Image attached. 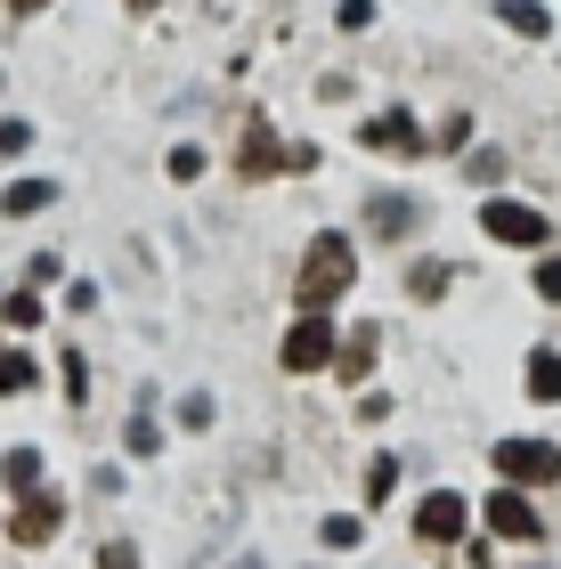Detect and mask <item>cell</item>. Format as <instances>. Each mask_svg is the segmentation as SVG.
Listing matches in <instances>:
<instances>
[{"mask_svg": "<svg viewBox=\"0 0 561 569\" xmlns=\"http://www.w3.org/2000/svg\"><path fill=\"white\" fill-rule=\"evenodd\" d=\"M350 284H359V244H350L342 228L310 237V252H301V277H293V301H301V309H325V301H342Z\"/></svg>", "mask_w": 561, "mask_h": 569, "instance_id": "cell-1", "label": "cell"}, {"mask_svg": "<svg viewBox=\"0 0 561 569\" xmlns=\"http://www.w3.org/2000/svg\"><path fill=\"white\" fill-rule=\"evenodd\" d=\"M489 463H497L513 488H545V480H561V448H553V439H497Z\"/></svg>", "mask_w": 561, "mask_h": 569, "instance_id": "cell-2", "label": "cell"}, {"mask_svg": "<svg viewBox=\"0 0 561 569\" xmlns=\"http://www.w3.org/2000/svg\"><path fill=\"white\" fill-rule=\"evenodd\" d=\"M334 350H342V342H334V326H325L318 309H301L277 358H285V375H318V367H334Z\"/></svg>", "mask_w": 561, "mask_h": 569, "instance_id": "cell-3", "label": "cell"}, {"mask_svg": "<svg viewBox=\"0 0 561 569\" xmlns=\"http://www.w3.org/2000/svg\"><path fill=\"white\" fill-rule=\"evenodd\" d=\"M480 228H489V237L497 244H545V212H538V203H513V196H489V203H480Z\"/></svg>", "mask_w": 561, "mask_h": 569, "instance_id": "cell-4", "label": "cell"}, {"mask_svg": "<svg viewBox=\"0 0 561 569\" xmlns=\"http://www.w3.org/2000/svg\"><path fill=\"white\" fill-rule=\"evenodd\" d=\"M464 521H472V505L455 497V488H431V497L415 505V537H423V546H455Z\"/></svg>", "mask_w": 561, "mask_h": 569, "instance_id": "cell-5", "label": "cell"}, {"mask_svg": "<svg viewBox=\"0 0 561 569\" xmlns=\"http://www.w3.org/2000/svg\"><path fill=\"white\" fill-rule=\"evenodd\" d=\"M58 521H66L58 488H33V497L17 505V521H9V537H17V546H49V537H58Z\"/></svg>", "mask_w": 561, "mask_h": 569, "instance_id": "cell-6", "label": "cell"}, {"mask_svg": "<svg viewBox=\"0 0 561 569\" xmlns=\"http://www.w3.org/2000/svg\"><path fill=\"white\" fill-rule=\"evenodd\" d=\"M489 529H497V537H513V546H538V537H545L521 488H497V497H489Z\"/></svg>", "mask_w": 561, "mask_h": 569, "instance_id": "cell-7", "label": "cell"}, {"mask_svg": "<svg viewBox=\"0 0 561 569\" xmlns=\"http://www.w3.org/2000/svg\"><path fill=\"white\" fill-rule=\"evenodd\" d=\"M359 139H367V147H382V154H423V131H415V114H407V107L374 114V122H367Z\"/></svg>", "mask_w": 561, "mask_h": 569, "instance_id": "cell-8", "label": "cell"}, {"mask_svg": "<svg viewBox=\"0 0 561 569\" xmlns=\"http://www.w3.org/2000/svg\"><path fill=\"white\" fill-rule=\"evenodd\" d=\"M415 220H423V203H415V196H399V188H382V196L367 203V228H374V237H391V244H399Z\"/></svg>", "mask_w": 561, "mask_h": 569, "instance_id": "cell-9", "label": "cell"}, {"mask_svg": "<svg viewBox=\"0 0 561 569\" xmlns=\"http://www.w3.org/2000/svg\"><path fill=\"white\" fill-rule=\"evenodd\" d=\"M374 333H382V326H359V333H350V342L334 350V367H342V382H350V391H359V382L374 375V350H382Z\"/></svg>", "mask_w": 561, "mask_h": 569, "instance_id": "cell-10", "label": "cell"}, {"mask_svg": "<svg viewBox=\"0 0 561 569\" xmlns=\"http://www.w3.org/2000/svg\"><path fill=\"white\" fill-rule=\"evenodd\" d=\"M0 480H9L17 497H33V488H49V472H41V448H9V456H0Z\"/></svg>", "mask_w": 561, "mask_h": 569, "instance_id": "cell-11", "label": "cell"}, {"mask_svg": "<svg viewBox=\"0 0 561 569\" xmlns=\"http://www.w3.org/2000/svg\"><path fill=\"white\" fill-rule=\"evenodd\" d=\"M529 399L561 407V350H529Z\"/></svg>", "mask_w": 561, "mask_h": 569, "instance_id": "cell-12", "label": "cell"}, {"mask_svg": "<svg viewBox=\"0 0 561 569\" xmlns=\"http://www.w3.org/2000/svg\"><path fill=\"white\" fill-rule=\"evenodd\" d=\"M49 203H58V188H49V179H17V188L0 196V212H9V220H33V212H49Z\"/></svg>", "mask_w": 561, "mask_h": 569, "instance_id": "cell-13", "label": "cell"}, {"mask_svg": "<svg viewBox=\"0 0 561 569\" xmlns=\"http://www.w3.org/2000/svg\"><path fill=\"white\" fill-rule=\"evenodd\" d=\"M497 17H504V24H513V33H521V41H545V33H553V17L538 9V0H497Z\"/></svg>", "mask_w": 561, "mask_h": 569, "instance_id": "cell-14", "label": "cell"}, {"mask_svg": "<svg viewBox=\"0 0 561 569\" xmlns=\"http://www.w3.org/2000/svg\"><path fill=\"white\" fill-rule=\"evenodd\" d=\"M41 367H33V350H0V399H17V391H33Z\"/></svg>", "mask_w": 561, "mask_h": 569, "instance_id": "cell-15", "label": "cell"}, {"mask_svg": "<svg viewBox=\"0 0 561 569\" xmlns=\"http://www.w3.org/2000/svg\"><path fill=\"white\" fill-rule=\"evenodd\" d=\"M0 318H9L17 333H33V326H41V284L24 277V293H9V301H0Z\"/></svg>", "mask_w": 561, "mask_h": 569, "instance_id": "cell-16", "label": "cell"}, {"mask_svg": "<svg viewBox=\"0 0 561 569\" xmlns=\"http://www.w3.org/2000/svg\"><path fill=\"white\" fill-rule=\"evenodd\" d=\"M448 293V261H415L407 269V301H440Z\"/></svg>", "mask_w": 561, "mask_h": 569, "instance_id": "cell-17", "label": "cell"}, {"mask_svg": "<svg viewBox=\"0 0 561 569\" xmlns=\"http://www.w3.org/2000/svg\"><path fill=\"white\" fill-rule=\"evenodd\" d=\"M318 537H325V553H350V546H359V512H325V521H318Z\"/></svg>", "mask_w": 561, "mask_h": 569, "instance_id": "cell-18", "label": "cell"}, {"mask_svg": "<svg viewBox=\"0 0 561 569\" xmlns=\"http://www.w3.org/2000/svg\"><path fill=\"white\" fill-rule=\"evenodd\" d=\"M122 448H131V456H163V423L139 407V416H131V431H122Z\"/></svg>", "mask_w": 561, "mask_h": 569, "instance_id": "cell-19", "label": "cell"}, {"mask_svg": "<svg viewBox=\"0 0 561 569\" xmlns=\"http://www.w3.org/2000/svg\"><path fill=\"white\" fill-rule=\"evenodd\" d=\"M464 171L480 179V188H497V179H504V154H497V147H480V154H464Z\"/></svg>", "mask_w": 561, "mask_h": 569, "instance_id": "cell-20", "label": "cell"}, {"mask_svg": "<svg viewBox=\"0 0 561 569\" xmlns=\"http://www.w3.org/2000/svg\"><path fill=\"white\" fill-rule=\"evenodd\" d=\"M391 488H399V456H374L367 463V497H391Z\"/></svg>", "mask_w": 561, "mask_h": 569, "instance_id": "cell-21", "label": "cell"}, {"mask_svg": "<svg viewBox=\"0 0 561 569\" xmlns=\"http://www.w3.org/2000/svg\"><path fill=\"white\" fill-rule=\"evenodd\" d=\"M98 569H139V546L131 537H107V546H98Z\"/></svg>", "mask_w": 561, "mask_h": 569, "instance_id": "cell-22", "label": "cell"}, {"mask_svg": "<svg viewBox=\"0 0 561 569\" xmlns=\"http://www.w3.org/2000/svg\"><path fill=\"white\" fill-rule=\"evenodd\" d=\"M334 24H342V33H367V24H374V0H342Z\"/></svg>", "mask_w": 561, "mask_h": 569, "instance_id": "cell-23", "label": "cell"}, {"mask_svg": "<svg viewBox=\"0 0 561 569\" xmlns=\"http://www.w3.org/2000/svg\"><path fill=\"white\" fill-rule=\"evenodd\" d=\"M180 423H188V431H212V399L188 391V399H180Z\"/></svg>", "mask_w": 561, "mask_h": 569, "instance_id": "cell-24", "label": "cell"}, {"mask_svg": "<svg viewBox=\"0 0 561 569\" xmlns=\"http://www.w3.org/2000/svg\"><path fill=\"white\" fill-rule=\"evenodd\" d=\"M24 147H33V122L9 114V122H0V154H24Z\"/></svg>", "mask_w": 561, "mask_h": 569, "instance_id": "cell-25", "label": "cell"}, {"mask_svg": "<svg viewBox=\"0 0 561 569\" xmlns=\"http://www.w3.org/2000/svg\"><path fill=\"white\" fill-rule=\"evenodd\" d=\"M171 179H203V147H171Z\"/></svg>", "mask_w": 561, "mask_h": 569, "instance_id": "cell-26", "label": "cell"}, {"mask_svg": "<svg viewBox=\"0 0 561 569\" xmlns=\"http://www.w3.org/2000/svg\"><path fill=\"white\" fill-rule=\"evenodd\" d=\"M538 293H545V301H561V261H545V269H538Z\"/></svg>", "mask_w": 561, "mask_h": 569, "instance_id": "cell-27", "label": "cell"}, {"mask_svg": "<svg viewBox=\"0 0 561 569\" xmlns=\"http://www.w3.org/2000/svg\"><path fill=\"white\" fill-rule=\"evenodd\" d=\"M9 9H17V17H33V9H49V0H9Z\"/></svg>", "mask_w": 561, "mask_h": 569, "instance_id": "cell-28", "label": "cell"}]
</instances>
